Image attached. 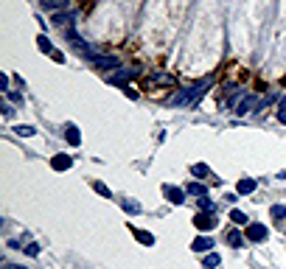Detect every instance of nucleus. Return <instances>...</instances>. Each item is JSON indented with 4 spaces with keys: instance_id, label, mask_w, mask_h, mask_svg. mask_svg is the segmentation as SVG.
<instances>
[{
    "instance_id": "obj_1",
    "label": "nucleus",
    "mask_w": 286,
    "mask_h": 269,
    "mask_svg": "<svg viewBox=\"0 0 286 269\" xmlns=\"http://www.w3.org/2000/svg\"><path fill=\"white\" fill-rule=\"evenodd\" d=\"M194 227L202 230V233L213 230V227H216V219H213V213H202V210H199V213L194 216Z\"/></svg>"
},
{
    "instance_id": "obj_2",
    "label": "nucleus",
    "mask_w": 286,
    "mask_h": 269,
    "mask_svg": "<svg viewBox=\"0 0 286 269\" xmlns=\"http://www.w3.org/2000/svg\"><path fill=\"white\" fill-rule=\"evenodd\" d=\"M163 194H166V199H169L171 205H183L188 191H183V188H177V185H163Z\"/></svg>"
},
{
    "instance_id": "obj_3",
    "label": "nucleus",
    "mask_w": 286,
    "mask_h": 269,
    "mask_svg": "<svg viewBox=\"0 0 286 269\" xmlns=\"http://www.w3.org/2000/svg\"><path fill=\"white\" fill-rule=\"evenodd\" d=\"M247 239L250 241H264L267 239V227H264V224H256V221H250L247 224Z\"/></svg>"
},
{
    "instance_id": "obj_4",
    "label": "nucleus",
    "mask_w": 286,
    "mask_h": 269,
    "mask_svg": "<svg viewBox=\"0 0 286 269\" xmlns=\"http://www.w3.org/2000/svg\"><path fill=\"white\" fill-rule=\"evenodd\" d=\"M70 166H73V157H67V155H56L54 160H51V168H54V171H67Z\"/></svg>"
},
{
    "instance_id": "obj_5",
    "label": "nucleus",
    "mask_w": 286,
    "mask_h": 269,
    "mask_svg": "<svg viewBox=\"0 0 286 269\" xmlns=\"http://www.w3.org/2000/svg\"><path fill=\"white\" fill-rule=\"evenodd\" d=\"M213 247V241L208 239V236H199V239H194V244H191V250L194 252H208Z\"/></svg>"
},
{
    "instance_id": "obj_6",
    "label": "nucleus",
    "mask_w": 286,
    "mask_h": 269,
    "mask_svg": "<svg viewBox=\"0 0 286 269\" xmlns=\"http://www.w3.org/2000/svg\"><path fill=\"white\" fill-rule=\"evenodd\" d=\"M132 233H135V239H138L140 244H146V247H152V244H154V236H152V233H146V230H135V227H132Z\"/></svg>"
},
{
    "instance_id": "obj_7",
    "label": "nucleus",
    "mask_w": 286,
    "mask_h": 269,
    "mask_svg": "<svg viewBox=\"0 0 286 269\" xmlns=\"http://www.w3.org/2000/svg\"><path fill=\"white\" fill-rule=\"evenodd\" d=\"M222 263V258L216 255V252H208L205 255V261H202V269H216Z\"/></svg>"
},
{
    "instance_id": "obj_8",
    "label": "nucleus",
    "mask_w": 286,
    "mask_h": 269,
    "mask_svg": "<svg viewBox=\"0 0 286 269\" xmlns=\"http://www.w3.org/2000/svg\"><path fill=\"white\" fill-rule=\"evenodd\" d=\"M256 185H258V182H256V179H238V194H253V191H256Z\"/></svg>"
},
{
    "instance_id": "obj_9",
    "label": "nucleus",
    "mask_w": 286,
    "mask_h": 269,
    "mask_svg": "<svg viewBox=\"0 0 286 269\" xmlns=\"http://www.w3.org/2000/svg\"><path fill=\"white\" fill-rule=\"evenodd\" d=\"M65 138L70 140V143H73V146H79V143H81V138H79V129H76L73 124H70V126H67V129H65Z\"/></svg>"
},
{
    "instance_id": "obj_10",
    "label": "nucleus",
    "mask_w": 286,
    "mask_h": 269,
    "mask_svg": "<svg viewBox=\"0 0 286 269\" xmlns=\"http://www.w3.org/2000/svg\"><path fill=\"white\" fill-rule=\"evenodd\" d=\"M269 213H272L280 224H286V208H283V205H272V208H269Z\"/></svg>"
},
{
    "instance_id": "obj_11",
    "label": "nucleus",
    "mask_w": 286,
    "mask_h": 269,
    "mask_svg": "<svg viewBox=\"0 0 286 269\" xmlns=\"http://www.w3.org/2000/svg\"><path fill=\"white\" fill-rule=\"evenodd\" d=\"M188 194H194V197H208L205 185H199V182H188V188H185Z\"/></svg>"
},
{
    "instance_id": "obj_12",
    "label": "nucleus",
    "mask_w": 286,
    "mask_h": 269,
    "mask_svg": "<svg viewBox=\"0 0 286 269\" xmlns=\"http://www.w3.org/2000/svg\"><path fill=\"white\" fill-rule=\"evenodd\" d=\"M230 219L236 221V224H244V227H247V224H250L247 213H241V210H230Z\"/></svg>"
},
{
    "instance_id": "obj_13",
    "label": "nucleus",
    "mask_w": 286,
    "mask_h": 269,
    "mask_svg": "<svg viewBox=\"0 0 286 269\" xmlns=\"http://www.w3.org/2000/svg\"><path fill=\"white\" fill-rule=\"evenodd\" d=\"M191 174H194V177H208L211 171H208L205 163H194V166H191Z\"/></svg>"
},
{
    "instance_id": "obj_14",
    "label": "nucleus",
    "mask_w": 286,
    "mask_h": 269,
    "mask_svg": "<svg viewBox=\"0 0 286 269\" xmlns=\"http://www.w3.org/2000/svg\"><path fill=\"white\" fill-rule=\"evenodd\" d=\"M227 244H230V247H241V244H244L241 233H236V230H230V233H227Z\"/></svg>"
},
{
    "instance_id": "obj_15",
    "label": "nucleus",
    "mask_w": 286,
    "mask_h": 269,
    "mask_svg": "<svg viewBox=\"0 0 286 269\" xmlns=\"http://www.w3.org/2000/svg\"><path fill=\"white\" fill-rule=\"evenodd\" d=\"M199 210L202 213H216V208H213V202L208 197H199Z\"/></svg>"
},
{
    "instance_id": "obj_16",
    "label": "nucleus",
    "mask_w": 286,
    "mask_h": 269,
    "mask_svg": "<svg viewBox=\"0 0 286 269\" xmlns=\"http://www.w3.org/2000/svg\"><path fill=\"white\" fill-rule=\"evenodd\" d=\"M93 191L101 194V197H112V191H110L107 185H104V182H98V179H93Z\"/></svg>"
},
{
    "instance_id": "obj_17",
    "label": "nucleus",
    "mask_w": 286,
    "mask_h": 269,
    "mask_svg": "<svg viewBox=\"0 0 286 269\" xmlns=\"http://www.w3.org/2000/svg\"><path fill=\"white\" fill-rule=\"evenodd\" d=\"M23 252H25V255H31V258H37L39 255V244H25Z\"/></svg>"
},
{
    "instance_id": "obj_18",
    "label": "nucleus",
    "mask_w": 286,
    "mask_h": 269,
    "mask_svg": "<svg viewBox=\"0 0 286 269\" xmlns=\"http://www.w3.org/2000/svg\"><path fill=\"white\" fill-rule=\"evenodd\" d=\"M124 210H127V213H140V205L129 199V202H124Z\"/></svg>"
},
{
    "instance_id": "obj_19",
    "label": "nucleus",
    "mask_w": 286,
    "mask_h": 269,
    "mask_svg": "<svg viewBox=\"0 0 286 269\" xmlns=\"http://www.w3.org/2000/svg\"><path fill=\"white\" fill-rule=\"evenodd\" d=\"M17 135H23V138H31V135H34V126H17Z\"/></svg>"
},
{
    "instance_id": "obj_20",
    "label": "nucleus",
    "mask_w": 286,
    "mask_h": 269,
    "mask_svg": "<svg viewBox=\"0 0 286 269\" xmlns=\"http://www.w3.org/2000/svg\"><path fill=\"white\" fill-rule=\"evenodd\" d=\"M39 48H43V51H51V42L45 40V36H39Z\"/></svg>"
}]
</instances>
